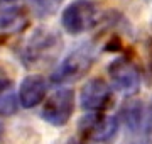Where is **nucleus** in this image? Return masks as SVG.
Masks as SVG:
<instances>
[{
  "label": "nucleus",
  "instance_id": "f257e3e1",
  "mask_svg": "<svg viewBox=\"0 0 152 144\" xmlns=\"http://www.w3.org/2000/svg\"><path fill=\"white\" fill-rule=\"evenodd\" d=\"M100 21V10L93 2L78 0L66 7L61 14V24L69 34H81Z\"/></svg>",
  "mask_w": 152,
  "mask_h": 144
},
{
  "label": "nucleus",
  "instance_id": "f03ea898",
  "mask_svg": "<svg viewBox=\"0 0 152 144\" xmlns=\"http://www.w3.org/2000/svg\"><path fill=\"white\" fill-rule=\"evenodd\" d=\"M93 61H95V54H93L91 48H80V49L73 51L61 61L58 70L53 73V82L68 83V82L80 80L88 73Z\"/></svg>",
  "mask_w": 152,
  "mask_h": 144
},
{
  "label": "nucleus",
  "instance_id": "7ed1b4c3",
  "mask_svg": "<svg viewBox=\"0 0 152 144\" xmlns=\"http://www.w3.org/2000/svg\"><path fill=\"white\" fill-rule=\"evenodd\" d=\"M75 112V92L61 88L51 95L42 107V119L54 127H63L68 124Z\"/></svg>",
  "mask_w": 152,
  "mask_h": 144
},
{
  "label": "nucleus",
  "instance_id": "20e7f679",
  "mask_svg": "<svg viewBox=\"0 0 152 144\" xmlns=\"http://www.w3.org/2000/svg\"><path fill=\"white\" fill-rule=\"evenodd\" d=\"M108 75L115 88L125 95H134L140 87V73L129 58H117L108 65Z\"/></svg>",
  "mask_w": 152,
  "mask_h": 144
},
{
  "label": "nucleus",
  "instance_id": "39448f33",
  "mask_svg": "<svg viewBox=\"0 0 152 144\" xmlns=\"http://www.w3.org/2000/svg\"><path fill=\"white\" fill-rule=\"evenodd\" d=\"M117 131H118V119L117 117L91 114L80 122V134L85 139H91L96 143L112 141Z\"/></svg>",
  "mask_w": 152,
  "mask_h": 144
},
{
  "label": "nucleus",
  "instance_id": "423d86ee",
  "mask_svg": "<svg viewBox=\"0 0 152 144\" xmlns=\"http://www.w3.org/2000/svg\"><path fill=\"white\" fill-rule=\"evenodd\" d=\"M110 100H112V88L102 78L88 80V83L83 85L81 93H80V102H81L83 110L93 112V114L105 110Z\"/></svg>",
  "mask_w": 152,
  "mask_h": 144
},
{
  "label": "nucleus",
  "instance_id": "0eeeda50",
  "mask_svg": "<svg viewBox=\"0 0 152 144\" xmlns=\"http://www.w3.org/2000/svg\"><path fill=\"white\" fill-rule=\"evenodd\" d=\"M56 44H58V37L54 34L48 32L44 29H37L36 32L31 36V39L26 44V49H24V60H27L29 63H34V61L39 60H46V54H51L54 53Z\"/></svg>",
  "mask_w": 152,
  "mask_h": 144
},
{
  "label": "nucleus",
  "instance_id": "6e6552de",
  "mask_svg": "<svg viewBox=\"0 0 152 144\" xmlns=\"http://www.w3.org/2000/svg\"><path fill=\"white\" fill-rule=\"evenodd\" d=\"M46 90H48V83L42 76L29 75L22 80L19 88V104L24 109H32L39 105L46 97Z\"/></svg>",
  "mask_w": 152,
  "mask_h": 144
},
{
  "label": "nucleus",
  "instance_id": "1a4fd4ad",
  "mask_svg": "<svg viewBox=\"0 0 152 144\" xmlns=\"http://www.w3.org/2000/svg\"><path fill=\"white\" fill-rule=\"evenodd\" d=\"M27 24L26 15L17 7L0 9V31H19Z\"/></svg>",
  "mask_w": 152,
  "mask_h": 144
},
{
  "label": "nucleus",
  "instance_id": "9d476101",
  "mask_svg": "<svg viewBox=\"0 0 152 144\" xmlns=\"http://www.w3.org/2000/svg\"><path fill=\"white\" fill-rule=\"evenodd\" d=\"M122 119L127 124V127H130L132 131H137V129L142 126V119H144V109H142V104L137 102V100H129L125 102V105L122 107Z\"/></svg>",
  "mask_w": 152,
  "mask_h": 144
},
{
  "label": "nucleus",
  "instance_id": "9b49d317",
  "mask_svg": "<svg viewBox=\"0 0 152 144\" xmlns=\"http://www.w3.org/2000/svg\"><path fill=\"white\" fill-rule=\"evenodd\" d=\"M31 2H32L34 12L39 17H48L59 9L63 0H31Z\"/></svg>",
  "mask_w": 152,
  "mask_h": 144
},
{
  "label": "nucleus",
  "instance_id": "f8f14e48",
  "mask_svg": "<svg viewBox=\"0 0 152 144\" xmlns=\"http://www.w3.org/2000/svg\"><path fill=\"white\" fill-rule=\"evenodd\" d=\"M15 109H17L15 98L10 92L0 98V115H10V114L15 112Z\"/></svg>",
  "mask_w": 152,
  "mask_h": 144
},
{
  "label": "nucleus",
  "instance_id": "ddd939ff",
  "mask_svg": "<svg viewBox=\"0 0 152 144\" xmlns=\"http://www.w3.org/2000/svg\"><path fill=\"white\" fill-rule=\"evenodd\" d=\"M10 88H12V82H10V80L2 78V80H0V98H2L4 95L9 93V92H10Z\"/></svg>",
  "mask_w": 152,
  "mask_h": 144
},
{
  "label": "nucleus",
  "instance_id": "4468645a",
  "mask_svg": "<svg viewBox=\"0 0 152 144\" xmlns=\"http://www.w3.org/2000/svg\"><path fill=\"white\" fill-rule=\"evenodd\" d=\"M2 134H4V124L0 122V137H2Z\"/></svg>",
  "mask_w": 152,
  "mask_h": 144
},
{
  "label": "nucleus",
  "instance_id": "2eb2a0df",
  "mask_svg": "<svg viewBox=\"0 0 152 144\" xmlns=\"http://www.w3.org/2000/svg\"><path fill=\"white\" fill-rule=\"evenodd\" d=\"M2 2H14V0H2Z\"/></svg>",
  "mask_w": 152,
  "mask_h": 144
},
{
  "label": "nucleus",
  "instance_id": "dca6fc26",
  "mask_svg": "<svg viewBox=\"0 0 152 144\" xmlns=\"http://www.w3.org/2000/svg\"><path fill=\"white\" fill-rule=\"evenodd\" d=\"M69 144H76V143H75V141H71V143H69Z\"/></svg>",
  "mask_w": 152,
  "mask_h": 144
}]
</instances>
